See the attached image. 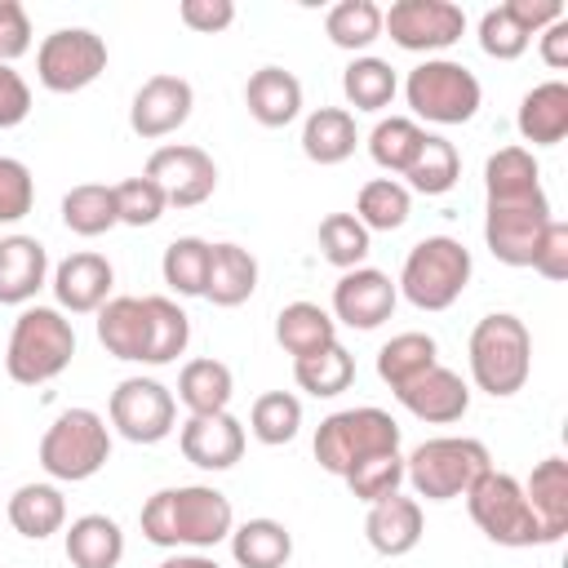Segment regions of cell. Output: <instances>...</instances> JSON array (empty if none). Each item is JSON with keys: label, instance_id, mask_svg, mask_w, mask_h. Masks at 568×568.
Listing matches in <instances>:
<instances>
[{"label": "cell", "instance_id": "obj_49", "mask_svg": "<svg viewBox=\"0 0 568 568\" xmlns=\"http://www.w3.org/2000/svg\"><path fill=\"white\" fill-rule=\"evenodd\" d=\"M36 204V178L22 160L0 155V222H22Z\"/></svg>", "mask_w": 568, "mask_h": 568}, {"label": "cell", "instance_id": "obj_25", "mask_svg": "<svg viewBox=\"0 0 568 568\" xmlns=\"http://www.w3.org/2000/svg\"><path fill=\"white\" fill-rule=\"evenodd\" d=\"M519 138L532 146H559L568 138V84L541 80L519 98Z\"/></svg>", "mask_w": 568, "mask_h": 568}, {"label": "cell", "instance_id": "obj_37", "mask_svg": "<svg viewBox=\"0 0 568 568\" xmlns=\"http://www.w3.org/2000/svg\"><path fill=\"white\" fill-rule=\"evenodd\" d=\"M422 142H426V129H422L413 115H386V120H377L373 133H368V155H373L377 169L404 178V173L413 169Z\"/></svg>", "mask_w": 568, "mask_h": 568}, {"label": "cell", "instance_id": "obj_4", "mask_svg": "<svg viewBox=\"0 0 568 568\" xmlns=\"http://www.w3.org/2000/svg\"><path fill=\"white\" fill-rule=\"evenodd\" d=\"M488 470H493V453L484 448V439H470V435H435L404 457V479L426 501L466 497L470 484Z\"/></svg>", "mask_w": 568, "mask_h": 568}, {"label": "cell", "instance_id": "obj_39", "mask_svg": "<svg viewBox=\"0 0 568 568\" xmlns=\"http://www.w3.org/2000/svg\"><path fill=\"white\" fill-rule=\"evenodd\" d=\"M439 364V346H435V337L430 333H395L382 351H377V377L390 386V390H399L404 382H413L417 373H426V368H435Z\"/></svg>", "mask_w": 568, "mask_h": 568}, {"label": "cell", "instance_id": "obj_34", "mask_svg": "<svg viewBox=\"0 0 568 568\" xmlns=\"http://www.w3.org/2000/svg\"><path fill=\"white\" fill-rule=\"evenodd\" d=\"M342 93L355 111H386L399 93V80H395V67L386 58H373V53H359L346 62L342 71Z\"/></svg>", "mask_w": 568, "mask_h": 568}, {"label": "cell", "instance_id": "obj_26", "mask_svg": "<svg viewBox=\"0 0 568 568\" xmlns=\"http://www.w3.org/2000/svg\"><path fill=\"white\" fill-rule=\"evenodd\" d=\"M257 288V257L244 248V244H213L209 248V280H204V297L222 311L231 306H244Z\"/></svg>", "mask_w": 568, "mask_h": 568}, {"label": "cell", "instance_id": "obj_33", "mask_svg": "<svg viewBox=\"0 0 568 568\" xmlns=\"http://www.w3.org/2000/svg\"><path fill=\"white\" fill-rule=\"evenodd\" d=\"M231 555L240 568H284L293 559V532L280 519H244L231 528Z\"/></svg>", "mask_w": 568, "mask_h": 568}, {"label": "cell", "instance_id": "obj_43", "mask_svg": "<svg viewBox=\"0 0 568 568\" xmlns=\"http://www.w3.org/2000/svg\"><path fill=\"white\" fill-rule=\"evenodd\" d=\"M404 178H408V191L444 195V191H453L457 178H462V155H457V146H453L448 138L426 133V142H422V151H417V160H413V169H408Z\"/></svg>", "mask_w": 568, "mask_h": 568}, {"label": "cell", "instance_id": "obj_38", "mask_svg": "<svg viewBox=\"0 0 568 568\" xmlns=\"http://www.w3.org/2000/svg\"><path fill=\"white\" fill-rule=\"evenodd\" d=\"M146 306V364H173L191 342V320L173 297H142Z\"/></svg>", "mask_w": 568, "mask_h": 568}, {"label": "cell", "instance_id": "obj_48", "mask_svg": "<svg viewBox=\"0 0 568 568\" xmlns=\"http://www.w3.org/2000/svg\"><path fill=\"white\" fill-rule=\"evenodd\" d=\"M528 31L506 13V4H497V9H488L484 18H479V49L488 53V58H497V62H515L524 49H528Z\"/></svg>", "mask_w": 568, "mask_h": 568}, {"label": "cell", "instance_id": "obj_5", "mask_svg": "<svg viewBox=\"0 0 568 568\" xmlns=\"http://www.w3.org/2000/svg\"><path fill=\"white\" fill-rule=\"evenodd\" d=\"M470 248L453 235H426L408 248L395 288L417 306V311H448L466 284H470Z\"/></svg>", "mask_w": 568, "mask_h": 568}, {"label": "cell", "instance_id": "obj_2", "mask_svg": "<svg viewBox=\"0 0 568 568\" xmlns=\"http://www.w3.org/2000/svg\"><path fill=\"white\" fill-rule=\"evenodd\" d=\"M466 359H470V382L493 395V399H510L524 390L528 373H532V337L528 324L510 311H493L470 328L466 342Z\"/></svg>", "mask_w": 568, "mask_h": 568}, {"label": "cell", "instance_id": "obj_42", "mask_svg": "<svg viewBox=\"0 0 568 568\" xmlns=\"http://www.w3.org/2000/svg\"><path fill=\"white\" fill-rule=\"evenodd\" d=\"M209 240L200 235H178L164 257H160V275L178 297H204V280H209Z\"/></svg>", "mask_w": 568, "mask_h": 568}, {"label": "cell", "instance_id": "obj_27", "mask_svg": "<svg viewBox=\"0 0 568 568\" xmlns=\"http://www.w3.org/2000/svg\"><path fill=\"white\" fill-rule=\"evenodd\" d=\"M231 395H235V377L222 359L204 355V359H186L182 373H178V404L200 417V413H226L231 408Z\"/></svg>", "mask_w": 568, "mask_h": 568}, {"label": "cell", "instance_id": "obj_32", "mask_svg": "<svg viewBox=\"0 0 568 568\" xmlns=\"http://www.w3.org/2000/svg\"><path fill=\"white\" fill-rule=\"evenodd\" d=\"M275 342H280L293 359L315 355V351H324V346L337 342V320H333L320 302H288V306H280V315H275Z\"/></svg>", "mask_w": 568, "mask_h": 568}, {"label": "cell", "instance_id": "obj_14", "mask_svg": "<svg viewBox=\"0 0 568 568\" xmlns=\"http://www.w3.org/2000/svg\"><path fill=\"white\" fill-rule=\"evenodd\" d=\"M191 106H195L191 80L160 71V75L142 80V89L133 93V102H129V129L138 138H146V142L169 138V133H178L191 120Z\"/></svg>", "mask_w": 568, "mask_h": 568}, {"label": "cell", "instance_id": "obj_24", "mask_svg": "<svg viewBox=\"0 0 568 568\" xmlns=\"http://www.w3.org/2000/svg\"><path fill=\"white\" fill-rule=\"evenodd\" d=\"M524 497H528V510L550 541H559L568 532V462L564 457H541L532 466V475L524 479Z\"/></svg>", "mask_w": 568, "mask_h": 568}, {"label": "cell", "instance_id": "obj_10", "mask_svg": "<svg viewBox=\"0 0 568 568\" xmlns=\"http://www.w3.org/2000/svg\"><path fill=\"white\" fill-rule=\"evenodd\" d=\"M106 71V40L89 27H58L36 49V75L49 93H80Z\"/></svg>", "mask_w": 568, "mask_h": 568}, {"label": "cell", "instance_id": "obj_17", "mask_svg": "<svg viewBox=\"0 0 568 568\" xmlns=\"http://www.w3.org/2000/svg\"><path fill=\"white\" fill-rule=\"evenodd\" d=\"M53 297H58V311L67 315H98L106 302H111V284H115V271L102 253H71L53 266Z\"/></svg>", "mask_w": 568, "mask_h": 568}, {"label": "cell", "instance_id": "obj_40", "mask_svg": "<svg viewBox=\"0 0 568 568\" xmlns=\"http://www.w3.org/2000/svg\"><path fill=\"white\" fill-rule=\"evenodd\" d=\"M293 382L315 399H333L355 382V355L342 342H333V346H324L315 355L293 359Z\"/></svg>", "mask_w": 568, "mask_h": 568}, {"label": "cell", "instance_id": "obj_55", "mask_svg": "<svg viewBox=\"0 0 568 568\" xmlns=\"http://www.w3.org/2000/svg\"><path fill=\"white\" fill-rule=\"evenodd\" d=\"M537 40H541V62H546L550 71H564V67H568V18L550 22Z\"/></svg>", "mask_w": 568, "mask_h": 568}, {"label": "cell", "instance_id": "obj_6", "mask_svg": "<svg viewBox=\"0 0 568 568\" xmlns=\"http://www.w3.org/2000/svg\"><path fill=\"white\" fill-rule=\"evenodd\" d=\"M111 462V426L93 408H62L40 435V466L58 484H84Z\"/></svg>", "mask_w": 568, "mask_h": 568}, {"label": "cell", "instance_id": "obj_46", "mask_svg": "<svg viewBox=\"0 0 568 568\" xmlns=\"http://www.w3.org/2000/svg\"><path fill=\"white\" fill-rule=\"evenodd\" d=\"M342 479H346V488H351L355 501L373 506V501L399 493V484H404V457H399V448L395 453H373V457L355 462Z\"/></svg>", "mask_w": 568, "mask_h": 568}, {"label": "cell", "instance_id": "obj_30", "mask_svg": "<svg viewBox=\"0 0 568 568\" xmlns=\"http://www.w3.org/2000/svg\"><path fill=\"white\" fill-rule=\"evenodd\" d=\"M67 559L71 568H115L124 559V532L111 515H80L71 519L67 537Z\"/></svg>", "mask_w": 568, "mask_h": 568}, {"label": "cell", "instance_id": "obj_11", "mask_svg": "<svg viewBox=\"0 0 568 568\" xmlns=\"http://www.w3.org/2000/svg\"><path fill=\"white\" fill-rule=\"evenodd\" d=\"M106 417L111 426L129 439V444H160L173 435L178 426V399L164 382L155 377H124L115 390H111V404H106Z\"/></svg>", "mask_w": 568, "mask_h": 568}, {"label": "cell", "instance_id": "obj_1", "mask_svg": "<svg viewBox=\"0 0 568 568\" xmlns=\"http://www.w3.org/2000/svg\"><path fill=\"white\" fill-rule=\"evenodd\" d=\"M142 537L151 546H164V550H213L217 541L231 537L235 528V510H231V497L217 493L213 484H178V488H160L146 497L142 515Z\"/></svg>", "mask_w": 568, "mask_h": 568}, {"label": "cell", "instance_id": "obj_44", "mask_svg": "<svg viewBox=\"0 0 568 568\" xmlns=\"http://www.w3.org/2000/svg\"><path fill=\"white\" fill-rule=\"evenodd\" d=\"M324 31H328V40L337 49L359 53V49H368L382 36V9L373 0H337L324 13Z\"/></svg>", "mask_w": 568, "mask_h": 568}, {"label": "cell", "instance_id": "obj_51", "mask_svg": "<svg viewBox=\"0 0 568 568\" xmlns=\"http://www.w3.org/2000/svg\"><path fill=\"white\" fill-rule=\"evenodd\" d=\"M31 49V18L18 0H0V62L13 67V58H22Z\"/></svg>", "mask_w": 568, "mask_h": 568}, {"label": "cell", "instance_id": "obj_12", "mask_svg": "<svg viewBox=\"0 0 568 568\" xmlns=\"http://www.w3.org/2000/svg\"><path fill=\"white\" fill-rule=\"evenodd\" d=\"M382 31L408 53H439L462 40L466 13L453 0H395L382 9Z\"/></svg>", "mask_w": 568, "mask_h": 568}, {"label": "cell", "instance_id": "obj_50", "mask_svg": "<svg viewBox=\"0 0 568 568\" xmlns=\"http://www.w3.org/2000/svg\"><path fill=\"white\" fill-rule=\"evenodd\" d=\"M528 266H532L541 280H568V222H559V217L546 222V231H541L537 253H532Z\"/></svg>", "mask_w": 568, "mask_h": 568}, {"label": "cell", "instance_id": "obj_3", "mask_svg": "<svg viewBox=\"0 0 568 568\" xmlns=\"http://www.w3.org/2000/svg\"><path fill=\"white\" fill-rule=\"evenodd\" d=\"M75 359V328L58 306H22L9 346H4V373L18 386H44Z\"/></svg>", "mask_w": 568, "mask_h": 568}, {"label": "cell", "instance_id": "obj_21", "mask_svg": "<svg viewBox=\"0 0 568 568\" xmlns=\"http://www.w3.org/2000/svg\"><path fill=\"white\" fill-rule=\"evenodd\" d=\"M426 532V515H422V501L417 497H404V493H390L382 501L368 506V519H364V537L377 555L386 559H399L408 550H417Z\"/></svg>", "mask_w": 568, "mask_h": 568}, {"label": "cell", "instance_id": "obj_56", "mask_svg": "<svg viewBox=\"0 0 568 568\" xmlns=\"http://www.w3.org/2000/svg\"><path fill=\"white\" fill-rule=\"evenodd\" d=\"M160 568H222L213 555H204V550H186V555H169Z\"/></svg>", "mask_w": 568, "mask_h": 568}, {"label": "cell", "instance_id": "obj_7", "mask_svg": "<svg viewBox=\"0 0 568 568\" xmlns=\"http://www.w3.org/2000/svg\"><path fill=\"white\" fill-rule=\"evenodd\" d=\"M395 448H399V422L386 408H373V404L328 413L315 430V462L337 479L355 462H364L373 453H395Z\"/></svg>", "mask_w": 568, "mask_h": 568}, {"label": "cell", "instance_id": "obj_15", "mask_svg": "<svg viewBox=\"0 0 568 568\" xmlns=\"http://www.w3.org/2000/svg\"><path fill=\"white\" fill-rule=\"evenodd\" d=\"M395 302H399V288L377 266L342 271V280L333 284V320L346 328H359V333L386 324L395 315Z\"/></svg>", "mask_w": 568, "mask_h": 568}, {"label": "cell", "instance_id": "obj_23", "mask_svg": "<svg viewBox=\"0 0 568 568\" xmlns=\"http://www.w3.org/2000/svg\"><path fill=\"white\" fill-rule=\"evenodd\" d=\"M244 106L262 129H284L302 115V80L284 67H257L244 84Z\"/></svg>", "mask_w": 568, "mask_h": 568}, {"label": "cell", "instance_id": "obj_18", "mask_svg": "<svg viewBox=\"0 0 568 568\" xmlns=\"http://www.w3.org/2000/svg\"><path fill=\"white\" fill-rule=\"evenodd\" d=\"M484 200L488 209H528L550 204L541 191V169L528 146H501L484 164Z\"/></svg>", "mask_w": 568, "mask_h": 568}, {"label": "cell", "instance_id": "obj_36", "mask_svg": "<svg viewBox=\"0 0 568 568\" xmlns=\"http://www.w3.org/2000/svg\"><path fill=\"white\" fill-rule=\"evenodd\" d=\"M62 226L71 235H106L111 226H120V213H115V191L106 182H80L62 195Z\"/></svg>", "mask_w": 568, "mask_h": 568}, {"label": "cell", "instance_id": "obj_13", "mask_svg": "<svg viewBox=\"0 0 568 568\" xmlns=\"http://www.w3.org/2000/svg\"><path fill=\"white\" fill-rule=\"evenodd\" d=\"M142 173L164 191V204H173V209H195V204H204L217 191L213 155L204 146H191V142L155 146Z\"/></svg>", "mask_w": 568, "mask_h": 568}, {"label": "cell", "instance_id": "obj_31", "mask_svg": "<svg viewBox=\"0 0 568 568\" xmlns=\"http://www.w3.org/2000/svg\"><path fill=\"white\" fill-rule=\"evenodd\" d=\"M355 142H359V129L346 106H320L302 124V151L311 164H342L355 155Z\"/></svg>", "mask_w": 568, "mask_h": 568}, {"label": "cell", "instance_id": "obj_19", "mask_svg": "<svg viewBox=\"0 0 568 568\" xmlns=\"http://www.w3.org/2000/svg\"><path fill=\"white\" fill-rule=\"evenodd\" d=\"M395 399L417 417V422H430V426H448V422H462L466 408H470V386L462 382V373L435 364L426 373H417L413 382H404L395 390Z\"/></svg>", "mask_w": 568, "mask_h": 568}, {"label": "cell", "instance_id": "obj_52", "mask_svg": "<svg viewBox=\"0 0 568 568\" xmlns=\"http://www.w3.org/2000/svg\"><path fill=\"white\" fill-rule=\"evenodd\" d=\"M178 18L200 36H217V31H226L235 22V4L231 0H182Z\"/></svg>", "mask_w": 568, "mask_h": 568}, {"label": "cell", "instance_id": "obj_35", "mask_svg": "<svg viewBox=\"0 0 568 568\" xmlns=\"http://www.w3.org/2000/svg\"><path fill=\"white\" fill-rule=\"evenodd\" d=\"M413 213V191L399 178H373L359 186L355 195V222L373 235V231H399Z\"/></svg>", "mask_w": 568, "mask_h": 568}, {"label": "cell", "instance_id": "obj_53", "mask_svg": "<svg viewBox=\"0 0 568 568\" xmlns=\"http://www.w3.org/2000/svg\"><path fill=\"white\" fill-rule=\"evenodd\" d=\"M27 115H31V84L9 62H0V129H18Z\"/></svg>", "mask_w": 568, "mask_h": 568}, {"label": "cell", "instance_id": "obj_9", "mask_svg": "<svg viewBox=\"0 0 568 568\" xmlns=\"http://www.w3.org/2000/svg\"><path fill=\"white\" fill-rule=\"evenodd\" d=\"M466 510L475 519V528L493 541V546H510V550H524V546H546L532 510H528V497H524V484L506 470H488L470 484L466 493Z\"/></svg>", "mask_w": 568, "mask_h": 568}, {"label": "cell", "instance_id": "obj_45", "mask_svg": "<svg viewBox=\"0 0 568 568\" xmlns=\"http://www.w3.org/2000/svg\"><path fill=\"white\" fill-rule=\"evenodd\" d=\"M368 248H373V235L355 222V213H328L320 222V253H324L328 266L355 271V266H364Z\"/></svg>", "mask_w": 568, "mask_h": 568}, {"label": "cell", "instance_id": "obj_22", "mask_svg": "<svg viewBox=\"0 0 568 568\" xmlns=\"http://www.w3.org/2000/svg\"><path fill=\"white\" fill-rule=\"evenodd\" d=\"M49 284V253L36 235L0 240V306H27Z\"/></svg>", "mask_w": 568, "mask_h": 568}, {"label": "cell", "instance_id": "obj_29", "mask_svg": "<svg viewBox=\"0 0 568 568\" xmlns=\"http://www.w3.org/2000/svg\"><path fill=\"white\" fill-rule=\"evenodd\" d=\"M9 524H13L18 537L44 541V537L62 532V524H67V497L58 493V484H22L9 497Z\"/></svg>", "mask_w": 568, "mask_h": 568}, {"label": "cell", "instance_id": "obj_20", "mask_svg": "<svg viewBox=\"0 0 568 568\" xmlns=\"http://www.w3.org/2000/svg\"><path fill=\"white\" fill-rule=\"evenodd\" d=\"M550 222V204H528V209H488L484 213V244L497 262L506 266H528L537 253V240Z\"/></svg>", "mask_w": 568, "mask_h": 568}, {"label": "cell", "instance_id": "obj_54", "mask_svg": "<svg viewBox=\"0 0 568 568\" xmlns=\"http://www.w3.org/2000/svg\"><path fill=\"white\" fill-rule=\"evenodd\" d=\"M506 13H510L528 36H541L550 22L564 18V4H559V0H506Z\"/></svg>", "mask_w": 568, "mask_h": 568}, {"label": "cell", "instance_id": "obj_16", "mask_svg": "<svg viewBox=\"0 0 568 568\" xmlns=\"http://www.w3.org/2000/svg\"><path fill=\"white\" fill-rule=\"evenodd\" d=\"M244 422L226 408V413H200V417H186L178 426V448L191 466L200 470H231L240 457H244Z\"/></svg>", "mask_w": 568, "mask_h": 568}, {"label": "cell", "instance_id": "obj_41", "mask_svg": "<svg viewBox=\"0 0 568 568\" xmlns=\"http://www.w3.org/2000/svg\"><path fill=\"white\" fill-rule=\"evenodd\" d=\"M248 430L266 448L293 444L297 430H302V399L293 390H266V395H257L253 408H248Z\"/></svg>", "mask_w": 568, "mask_h": 568}, {"label": "cell", "instance_id": "obj_8", "mask_svg": "<svg viewBox=\"0 0 568 568\" xmlns=\"http://www.w3.org/2000/svg\"><path fill=\"white\" fill-rule=\"evenodd\" d=\"M404 98L413 106L417 120H430V124H466L475 120L479 102H484V89L475 80L470 67L453 62V58H426L408 71L404 80Z\"/></svg>", "mask_w": 568, "mask_h": 568}, {"label": "cell", "instance_id": "obj_47", "mask_svg": "<svg viewBox=\"0 0 568 568\" xmlns=\"http://www.w3.org/2000/svg\"><path fill=\"white\" fill-rule=\"evenodd\" d=\"M115 191V213H120V222L124 226H155L160 217H164V191L146 178V173H138V178H124V182H115L111 186Z\"/></svg>", "mask_w": 568, "mask_h": 568}, {"label": "cell", "instance_id": "obj_28", "mask_svg": "<svg viewBox=\"0 0 568 568\" xmlns=\"http://www.w3.org/2000/svg\"><path fill=\"white\" fill-rule=\"evenodd\" d=\"M98 342L115 359L146 364V306H142V297H111L98 311Z\"/></svg>", "mask_w": 568, "mask_h": 568}]
</instances>
